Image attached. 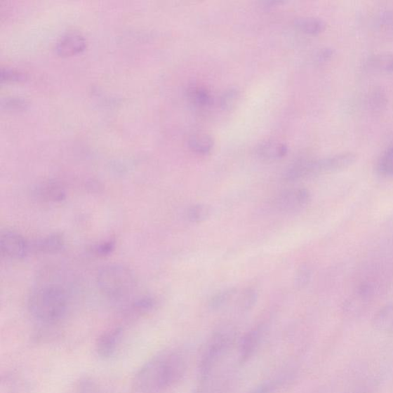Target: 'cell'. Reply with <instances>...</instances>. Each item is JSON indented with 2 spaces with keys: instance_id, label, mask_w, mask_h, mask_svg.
<instances>
[{
  "instance_id": "6da1fadb",
  "label": "cell",
  "mask_w": 393,
  "mask_h": 393,
  "mask_svg": "<svg viewBox=\"0 0 393 393\" xmlns=\"http://www.w3.org/2000/svg\"><path fill=\"white\" fill-rule=\"evenodd\" d=\"M187 359L181 350L161 352L138 372L135 386L142 393H160L174 386L187 371Z\"/></svg>"
},
{
  "instance_id": "7a4b0ae2",
  "label": "cell",
  "mask_w": 393,
  "mask_h": 393,
  "mask_svg": "<svg viewBox=\"0 0 393 393\" xmlns=\"http://www.w3.org/2000/svg\"><path fill=\"white\" fill-rule=\"evenodd\" d=\"M68 297L58 285H45L32 291L28 299L30 314L41 322L53 324L67 314Z\"/></svg>"
},
{
  "instance_id": "3957f363",
  "label": "cell",
  "mask_w": 393,
  "mask_h": 393,
  "mask_svg": "<svg viewBox=\"0 0 393 393\" xmlns=\"http://www.w3.org/2000/svg\"><path fill=\"white\" fill-rule=\"evenodd\" d=\"M97 285L104 297L121 300L133 293L135 277L132 270L124 265H109L98 272Z\"/></svg>"
},
{
  "instance_id": "277c9868",
  "label": "cell",
  "mask_w": 393,
  "mask_h": 393,
  "mask_svg": "<svg viewBox=\"0 0 393 393\" xmlns=\"http://www.w3.org/2000/svg\"><path fill=\"white\" fill-rule=\"evenodd\" d=\"M235 333L232 330H220L212 335L204 348L199 366L200 381L211 378L218 364L234 345Z\"/></svg>"
},
{
  "instance_id": "5b68a950",
  "label": "cell",
  "mask_w": 393,
  "mask_h": 393,
  "mask_svg": "<svg viewBox=\"0 0 393 393\" xmlns=\"http://www.w3.org/2000/svg\"><path fill=\"white\" fill-rule=\"evenodd\" d=\"M357 161L356 154L345 152L317 160H305L306 177L337 171L349 168Z\"/></svg>"
},
{
  "instance_id": "8992f818",
  "label": "cell",
  "mask_w": 393,
  "mask_h": 393,
  "mask_svg": "<svg viewBox=\"0 0 393 393\" xmlns=\"http://www.w3.org/2000/svg\"><path fill=\"white\" fill-rule=\"evenodd\" d=\"M0 250L2 255L11 260H22L27 257L30 246L18 233L5 232L0 237Z\"/></svg>"
},
{
  "instance_id": "52a82bcc",
  "label": "cell",
  "mask_w": 393,
  "mask_h": 393,
  "mask_svg": "<svg viewBox=\"0 0 393 393\" xmlns=\"http://www.w3.org/2000/svg\"><path fill=\"white\" fill-rule=\"evenodd\" d=\"M309 201L310 194L305 188H294L278 195L274 204L277 210L292 213L305 209Z\"/></svg>"
},
{
  "instance_id": "ba28073f",
  "label": "cell",
  "mask_w": 393,
  "mask_h": 393,
  "mask_svg": "<svg viewBox=\"0 0 393 393\" xmlns=\"http://www.w3.org/2000/svg\"><path fill=\"white\" fill-rule=\"evenodd\" d=\"M86 47L85 36L79 32L70 31L58 40L55 46V51L57 54L67 57L83 52Z\"/></svg>"
},
{
  "instance_id": "9c48e42d",
  "label": "cell",
  "mask_w": 393,
  "mask_h": 393,
  "mask_svg": "<svg viewBox=\"0 0 393 393\" xmlns=\"http://www.w3.org/2000/svg\"><path fill=\"white\" fill-rule=\"evenodd\" d=\"M34 198L44 203H59L67 198V192L59 182L48 181L38 185L32 192Z\"/></svg>"
},
{
  "instance_id": "30bf717a",
  "label": "cell",
  "mask_w": 393,
  "mask_h": 393,
  "mask_svg": "<svg viewBox=\"0 0 393 393\" xmlns=\"http://www.w3.org/2000/svg\"><path fill=\"white\" fill-rule=\"evenodd\" d=\"M122 333L121 327H114L102 333L95 344L97 354L105 359L112 357L116 351Z\"/></svg>"
},
{
  "instance_id": "8fae6325",
  "label": "cell",
  "mask_w": 393,
  "mask_h": 393,
  "mask_svg": "<svg viewBox=\"0 0 393 393\" xmlns=\"http://www.w3.org/2000/svg\"><path fill=\"white\" fill-rule=\"evenodd\" d=\"M264 333V327L258 326L244 335L239 343V360L241 364L248 362L255 355L262 339H263Z\"/></svg>"
},
{
  "instance_id": "7c38bea8",
  "label": "cell",
  "mask_w": 393,
  "mask_h": 393,
  "mask_svg": "<svg viewBox=\"0 0 393 393\" xmlns=\"http://www.w3.org/2000/svg\"><path fill=\"white\" fill-rule=\"evenodd\" d=\"M64 237L60 234L48 235L32 244V249L40 253H53L62 250L64 247Z\"/></svg>"
},
{
  "instance_id": "4fadbf2b",
  "label": "cell",
  "mask_w": 393,
  "mask_h": 393,
  "mask_svg": "<svg viewBox=\"0 0 393 393\" xmlns=\"http://www.w3.org/2000/svg\"><path fill=\"white\" fill-rule=\"evenodd\" d=\"M257 152L262 159L278 160L284 158L288 153V147L279 142L267 141L258 146Z\"/></svg>"
},
{
  "instance_id": "5bb4252c",
  "label": "cell",
  "mask_w": 393,
  "mask_h": 393,
  "mask_svg": "<svg viewBox=\"0 0 393 393\" xmlns=\"http://www.w3.org/2000/svg\"><path fill=\"white\" fill-rule=\"evenodd\" d=\"M368 70L381 73L393 72V53H384L371 56L366 62Z\"/></svg>"
},
{
  "instance_id": "9a60e30c",
  "label": "cell",
  "mask_w": 393,
  "mask_h": 393,
  "mask_svg": "<svg viewBox=\"0 0 393 393\" xmlns=\"http://www.w3.org/2000/svg\"><path fill=\"white\" fill-rule=\"evenodd\" d=\"M373 326L383 332L393 331V305L381 308L373 317Z\"/></svg>"
},
{
  "instance_id": "2e32d148",
  "label": "cell",
  "mask_w": 393,
  "mask_h": 393,
  "mask_svg": "<svg viewBox=\"0 0 393 393\" xmlns=\"http://www.w3.org/2000/svg\"><path fill=\"white\" fill-rule=\"evenodd\" d=\"M295 27L304 34L318 35L325 30L326 23L318 18H302L295 21Z\"/></svg>"
},
{
  "instance_id": "e0dca14e",
  "label": "cell",
  "mask_w": 393,
  "mask_h": 393,
  "mask_svg": "<svg viewBox=\"0 0 393 393\" xmlns=\"http://www.w3.org/2000/svg\"><path fill=\"white\" fill-rule=\"evenodd\" d=\"M188 145L194 152L206 154L211 151L214 142L209 135L199 133L194 134L189 138Z\"/></svg>"
},
{
  "instance_id": "ac0fdd59",
  "label": "cell",
  "mask_w": 393,
  "mask_h": 393,
  "mask_svg": "<svg viewBox=\"0 0 393 393\" xmlns=\"http://www.w3.org/2000/svg\"><path fill=\"white\" fill-rule=\"evenodd\" d=\"M155 300L149 297L138 299L128 307L127 313L129 315L135 317L150 312L154 308Z\"/></svg>"
},
{
  "instance_id": "d6986e66",
  "label": "cell",
  "mask_w": 393,
  "mask_h": 393,
  "mask_svg": "<svg viewBox=\"0 0 393 393\" xmlns=\"http://www.w3.org/2000/svg\"><path fill=\"white\" fill-rule=\"evenodd\" d=\"M187 95L194 104L201 106V107H206L212 101L211 95L208 90L202 87L194 86L189 88Z\"/></svg>"
},
{
  "instance_id": "ffe728a7",
  "label": "cell",
  "mask_w": 393,
  "mask_h": 393,
  "mask_svg": "<svg viewBox=\"0 0 393 393\" xmlns=\"http://www.w3.org/2000/svg\"><path fill=\"white\" fill-rule=\"evenodd\" d=\"M211 215V209L206 204H196L187 210V218L192 223L199 224Z\"/></svg>"
},
{
  "instance_id": "44dd1931",
  "label": "cell",
  "mask_w": 393,
  "mask_h": 393,
  "mask_svg": "<svg viewBox=\"0 0 393 393\" xmlns=\"http://www.w3.org/2000/svg\"><path fill=\"white\" fill-rule=\"evenodd\" d=\"M378 168L381 175L393 176V144L381 155Z\"/></svg>"
},
{
  "instance_id": "7402d4cb",
  "label": "cell",
  "mask_w": 393,
  "mask_h": 393,
  "mask_svg": "<svg viewBox=\"0 0 393 393\" xmlns=\"http://www.w3.org/2000/svg\"><path fill=\"white\" fill-rule=\"evenodd\" d=\"M258 293L251 288L244 291L239 298V306L242 309L248 310L255 307L257 304Z\"/></svg>"
},
{
  "instance_id": "603a6c76",
  "label": "cell",
  "mask_w": 393,
  "mask_h": 393,
  "mask_svg": "<svg viewBox=\"0 0 393 393\" xmlns=\"http://www.w3.org/2000/svg\"><path fill=\"white\" fill-rule=\"evenodd\" d=\"M235 291L234 290H227L223 292L217 293L215 296L213 297L209 302V306L213 309H218L222 307L230 300Z\"/></svg>"
},
{
  "instance_id": "cb8c5ba5",
  "label": "cell",
  "mask_w": 393,
  "mask_h": 393,
  "mask_svg": "<svg viewBox=\"0 0 393 393\" xmlns=\"http://www.w3.org/2000/svg\"><path fill=\"white\" fill-rule=\"evenodd\" d=\"M240 93L235 88L227 90L220 98V105L225 109H230L235 106L239 100Z\"/></svg>"
},
{
  "instance_id": "d4e9b609",
  "label": "cell",
  "mask_w": 393,
  "mask_h": 393,
  "mask_svg": "<svg viewBox=\"0 0 393 393\" xmlns=\"http://www.w3.org/2000/svg\"><path fill=\"white\" fill-rule=\"evenodd\" d=\"M283 380H280L267 381L260 384L248 393H274L281 386Z\"/></svg>"
},
{
  "instance_id": "484cf974",
  "label": "cell",
  "mask_w": 393,
  "mask_h": 393,
  "mask_svg": "<svg viewBox=\"0 0 393 393\" xmlns=\"http://www.w3.org/2000/svg\"><path fill=\"white\" fill-rule=\"evenodd\" d=\"M114 241L109 240L98 244L95 246L93 251L98 256H107L112 253L114 249Z\"/></svg>"
},
{
  "instance_id": "4316f807",
  "label": "cell",
  "mask_w": 393,
  "mask_h": 393,
  "mask_svg": "<svg viewBox=\"0 0 393 393\" xmlns=\"http://www.w3.org/2000/svg\"><path fill=\"white\" fill-rule=\"evenodd\" d=\"M309 277V269L305 267H300L295 277V284L299 288H304L307 284Z\"/></svg>"
},
{
  "instance_id": "83f0119b",
  "label": "cell",
  "mask_w": 393,
  "mask_h": 393,
  "mask_svg": "<svg viewBox=\"0 0 393 393\" xmlns=\"http://www.w3.org/2000/svg\"><path fill=\"white\" fill-rule=\"evenodd\" d=\"M1 79L2 81H21L25 79V76L22 73L11 69H6L1 70Z\"/></svg>"
},
{
  "instance_id": "f1b7e54d",
  "label": "cell",
  "mask_w": 393,
  "mask_h": 393,
  "mask_svg": "<svg viewBox=\"0 0 393 393\" xmlns=\"http://www.w3.org/2000/svg\"><path fill=\"white\" fill-rule=\"evenodd\" d=\"M79 393H100L97 385L91 380H84L79 382Z\"/></svg>"
},
{
  "instance_id": "f546056e",
  "label": "cell",
  "mask_w": 393,
  "mask_h": 393,
  "mask_svg": "<svg viewBox=\"0 0 393 393\" xmlns=\"http://www.w3.org/2000/svg\"><path fill=\"white\" fill-rule=\"evenodd\" d=\"M4 105H6L7 109L13 110L21 109L25 107L26 102L22 100H19V98H10V100L6 101Z\"/></svg>"
},
{
  "instance_id": "4dcf8cb0",
  "label": "cell",
  "mask_w": 393,
  "mask_h": 393,
  "mask_svg": "<svg viewBox=\"0 0 393 393\" xmlns=\"http://www.w3.org/2000/svg\"><path fill=\"white\" fill-rule=\"evenodd\" d=\"M374 389L373 384L364 385L362 387H357L355 389L351 390L347 393H373Z\"/></svg>"
},
{
  "instance_id": "1f68e13d",
  "label": "cell",
  "mask_w": 393,
  "mask_h": 393,
  "mask_svg": "<svg viewBox=\"0 0 393 393\" xmlns=\"http://www.w3.org/2000/svg\"><path fill=\"white\" fill-rule=\"evenodd\" d=\"M333 55V52L331 49H324L321 53L319 55V60L321 61H326L331 58V55Z\"/></svg>"
}]
</instances>
